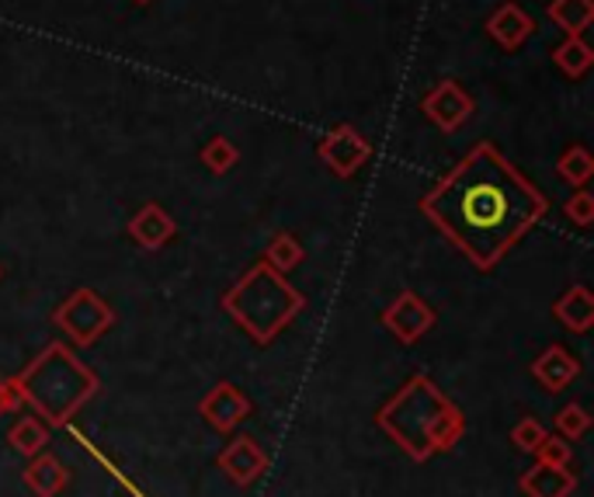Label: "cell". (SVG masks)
Instances as JSON below:
<instances>
[{
    "mask_svg": "<svg viewBox=\"0 0 594 497\" xmlns=\"http://www.w3.org/2000/svg\"><path fill=\"white\" fill-rule=\"evenodd\" d=\"M556 174L566 185L584 188L591 182V174H594V157L587 154V146H581V143L566 146V151L560 154V161H556Z\"/></svg>",
    "mask_w": 594,
    "mask_h": 497,
    "instance_id": "cell-21",
    "label": "cell"
},
{
    "mask_svg": "<svg viewBox=\"0 0 594 497\" xmlns=\"http://www.w3.org/2000/svg\"><path fill=\"white\" fill-rule=\"evenodd\" d=\"M198 161H202L212 174H230V170L240 164V151H237V146H233L227 136H212V139L202 146Z\"/></svg>",
    "mask_w": 594,
    "mask_h": 497,
    "instance_id": "cell-22",
    "label": "cell"
},
{
    "mask_svg": "<svg viewBox=\"0 0 594 497\" xmlns=\"http://www.w3.org/2000/svg\"><path fill=\"white\" fill-rule=\"evenodd\" d=\"M14 386L21 404H32L45 425L60 428L91 401L102 383L63 341H53L21 376H14Z\"/></svg>",
    "mask_w": 594,
    "mask_h": 497,
    "instance_id": "cell-3",
    "label": "cell"
},
{
    "mask_svg": "<svg viewBox=\"0 0 594 497\" xmlns=\"http://www.w3.org/2000/svg\"><path fill=\"white\" fill-rule=\"evenodd\" d=\"M136 4H150V0H136Z\"/></svg>",
    "mask_w": 594,
    "mask_h": 497,
    "instance_id": "cell-28",
    "label": "cell"
},
{
    "mask_svg": "<svg viewBox=\"0 0 594 497\" xmlns=\"http://www.w3.org/2000/svg\"><path fill=\"white\" fill-rule=\"evenodd\" d=\"M420 112H425L441 133H456L473 118L477 102L459 81H438L425 97H420Z\"/></svg>",
    "mask_w": 594,
    "mask_h": 497,
    "instance_id": "cell-7",
    "label": "cell"
},
{
    "mask_svg": "<svg viewBox=\"0 0 594 497\" xmlns=\"http://www.w3.org/2000/svg\"><path fill=\"white\" fill-rule=\"evenodd\" d=\"M383 328L400 341V344H417L420 338H425L435 324H438V313L435 307H428L425 300H420L417 292H400L396 300L379 313Z\"/></svg>",
    "mask_w": 594,
    "mask_h": 497,
    "instance_id": "cell-8",
    "label": "cell"
},
{
    "mask_svg": "<svg viewBox=\"0 0 594 497\" xmlns=\"http://www.w3.org/2000/svg\"><path fill=\"white\" fill-rule=\"evenodd\" d=\"M0 279H4V268H0Z\"/></svg>",
    "mask_w": 594,
    "mask_h": 497,
    "instance_id": "cell-29",
    "label": "cell"
},
{
    "mask_svg": "<svg viewBox=\"0 0 594 497\" xmlns=\"http://www.w3.org/2000/svg\"><path fill=\"white\" fill-rule=\"evenodd\" d=\"M563 216L574 222V227H591L594 222V195L587 188H577L571 198H566V206H563Z\"/></svg>",
    "mask_w": 594,
    "mask_h": 497,
    "instance_id": "cell-25",
    "label": "cell"
},
{
    "mask_svg": "<svg viewBox=\"0 0 594 497\" xmlns=\"http://www.w3.org/2000/svg\"><path fill=\"white\" fill-rule=\"evenodd\" d=\"M18 407H21V393H18V386H14V380H11V383L0 380V414H11V411H18Z\"/></svg>",
    "mask_w": 594,
    "mask_h": 497,
    "instance_id": "cell-27",
    "label": "cell"
},
{
    "mask_svg": "<svg viewBox=\"0 0 594 497\" xmlns=\"http://www.w3.org/2000/svg\"><path fill=\"white\" fill-rule=\"evenodd\" d=\"M316 154L337 178H355L358 167L373 157V143H368L355 126H348V122H341V126L327 130L324 139L316 143Z\"/></svg>",
    "mask_w": 594,
    "mask_h": 497,
    "instance_id": "cell-6",
    "label": "cell"
},
{
    "mask_svg": "<svg viewBox=\"0 0 594 497\" xmlns=\"http://www.w3.org/2000/svg\"><path fill=\"white\" fill-rule=\"evenodd\" d=\"M553 63L560 73H566L571 81L584 77V73L591 70L594 63V53H591V45L584 42V35H566L556 49H553Z\"/></svg>",
    "mask_w": 594,
    "mask_h": 497,
    "instance_id": "cell-18",
    "label": "cell"
},
{
    "mask_svg": "<svg viewBox=\"0 0 594 497\" xmlns=\"http://www.w3.org/2000/svg\"><path fill=\"white\" fill-rule=\"evenodd\" d=\"M376 425L410 459L425 463L435 453L452 449L466 432V417L428 376H410L400 393H393L379 407Z\"/></svg>",
    "mask_w": 594,
    "mask_h": 497,
    "instance_id": "cell-2",
    "label": "cell"
},
{
    "mask_svg": "<svg viewBox=\"0 0 594 497\" xmlns=\"http://www.w3.org/2000/svg\"><path fill=\"white\" fill-rule=\"evenodd\" d=\"M53 324L77 348H87L115 324V313L94 289H77L53 310Z\"/></svg>",
    "mask_w": 594,
    "mask_h": 497,
    "instance_id": "cell-5",
    "label": "cell"
},
{
    "mask_svg": "<svg viewBox=\"0 0 594 497\" xmlns=\"http://www.w3.org/2000/svg\"><path fill=\"white\" fill-rule=\"evenodd\" d=\"M219 469L227 474V480L230 484H237V487H251L264 469H268V456H264V449L261 445L251 438V435H240V438H233L227 449L219 453Z\"/></svg>",
    "mask_w": 594,
    "mask_h": 497,
    "instance_id": "cell-10",
    "label": "cell"
},
{
    "mask_svg": "<svg viewBox=\"0 0 594 497\" xmlns=\"http://www.w3.org/2000/svg\"><path fill=\"white\" fill-rule=\"evenodd\" d=\"M21 477H24V487H29L35 497H56L66 487V480H70L63 463L56 456H45V453L32 456V463L24 466Z\"/></svg>",
    "mask_w": 594,
    "mask_h": 497,
    "instance_id": "cell-16",
    "label": "cell"
},
{
    "mask_svg": "<svg viewBox=\"0 0 594 497\" xmlns=\"http://www.w3.org/2000/svg\"><path fill=\"white\" fill-rule=\"evenodd\" d=\"M535 459L546 463V466H571V442H566L563 435L546 432V438L535 445Z\"/></svg>",
    "mask_w": 594,
    "mask_h": 497,
    "instance_id": "cell-24",
    "label": "cell"
},
{
    "mask_svg": "<svg viewBox=\"0 0 594 497\" xmlns=\"http://www.w3.org/2000/svg\"><path fill=\"white\" fill-rule=\"evenodd\" d=\"M178 234V222L170 219V213L157 203H146L133 219H129V237L143 247V251H160L164 244H170Z\"/></svg>",
    "mask_w": 594,
    "mask_h": 497,
    "instance_id": "cell-13",
    "label": "cell"
},
{
    "mask_svg": "<svg viewBox=\"0 0 594 497\" xmlns=\"http://www.w3.org/2000/svg\"><path fill=\"white\" fill-rule=\"evenodd\" d=\"M525 497H571L577 487V477L566 466H546L535 463L532 469H525L522 480H518Z\"/></svg>",
    "mask_w": 594,
    "mask_h": 497,
    "instance_id": "cell-14",
    "label": "cell"
},
{
    "mask_svg": "<svg viewBox=\"0 0 594 497\" xmlns=\"http://www.w3.org/2000/svg\"><path fill=\"white\" fill-rule=\"evenodd\" d=\"M546 14L566 35H584L594 21V0H550Z\"/></svg>",
    "mask_w": 594,
    "mask_h": 497,
    "instance_id": "cell-17",
    "label": "cell"
},
{
    "mask_svg": "<svg viewBox=\"0 0 594 497\" xmlns=\"http://www.w3.org/2000/svg\"><path fill=\"white\" fill-rule=\"evenodd\" d=\"M553 317L571 334H587L594 328V296L587 292V286L566 289L553 307Z\"/></svg>",
    "mask_w": 594,
    "mask_h": 497,
    "instance_id": "cell-15",
    "label": "cell"
},
{
    "mask_svg": "<svg viewBox=\"0 0 594 497\" xmlns=\"http://www.w3.org/2000/svg\"><path fill=\"white\" fill-rule=\"evenodd\" d=\"M198 414H202L216 432H233L240 421L251 414V396L233 383H216L202 401H198Z\"/></svg>",
    "mask_w": 594,
    "mask_h": 497,
    "instance_id": "cell-9",
    "label": "cell"
},
{
    "mask_svg": "<svg viewBox=\"0 0 594 497\" xmlns=\"http://www.w3.org/2000/svg\"><path fill=\"white\" fill-rule=\"evenodd\" d=\"M303 307H306L303 292L295 289L282 271H275L264 261H258L233 289H227V296H222V310H227L258 344L275 341L292 320L303 313Z\"/></svg>",
    "mask_w": 594,
    "mask_h": 497,
    "instance_id": "cell-4",
    "label": "cell"
},
{
    "mask_svg": "<svg viewBox=\"0 0 594 497\" xmlns=\"http://www.w3.org/2000/svg\"><path fill=\"white\" fill-rule=\"evenodd\" d=\"M546 438V428L539 425V417H522L511 432V442L518 445L522 453H535V445Z\"/></svg>",
    "mask_w": 594,
    "mask_h": 497,
    "instance_id": "cell-26",
    "label": "cell"
},
{
    "mask_svg": "<svg viewBox=\"0 0 594 497\" xmlns=\"http://www.w3.org/2000/svg\"><path fill=\"white\" fill-rule=\"evenodd\" d=\"M8 445H14L21 456L32 459L49 445V425L42 417H21V421H14L11 432H8Z\"/></svg>",
    "mask_w": 594,
    "mask_h": 497,
    "instance_id": "cell-19",
    "label": "cell"
},
{
    "mask_svg": "<svg viewBox=\"0 0 594 497\" xmlns=\"http://www.w3.org/2000/svg\"><path fill=\"white\" fill-rule=\"evenodd\" d=\"M303 258H306L303 244L295 240L289 230H279L275 237L268 240V247H264V265H271L275 271H282V276H289V271L300 265Z\"/></svg>",
    "mask_w": 594,
    "mask_h": 497,
    "instance_id": "cell-20",
    "label": "cell"
},
{
    "mask_svg": "<svg viewBox=\"0 0 594 497\" xmlns=\"http://www.w3.org/2000/svg\"><path fill=\"white\" fill-rule=\"evenodd\" d=\"M553 425H556V435H563L566 442H574V438H584L587 428H591V417L581 404H566L556 411L553 417Z\"/></svg>",
    "mask_w": 594,
    "mask_h": 497,
    "instance_id": "cell-23",
    "label": "cell"
},
{
    "mask_svg": "<svg viewBox=\"0 0 594 497\" xmlns=\"http://www.w3.org/2000/svg\"><path fill=\"white\" fill-rule=\"evenodd\" d=\"M532 376L539 380V386L546 393H563L581 376V362H577L574 352H566L563 344H550L546 352L532 362Z\"/></svg>",
    "mask_w": 594,
    "mask_h": 497,
    "instance_id": "cell-12",
    "label": "cell"
},
{
    "mask_svg": "<svg viewBox=\"0 0 594 497\" xmlns=\"http://www.w3.org/2000/svg\"><path fill=\"white\" fill-rule=\"evenodd\" d=\"M417 209L431 227L456 244L480 271H490L504 255L539 227L550 213V198L542 195L493 143H477L420 195Z\"/></svg>",
    "mask_w": 594,
    "mask_h": 497,
    "instance_id": "cell-1",
    "label": "cell"
},
{
    "mask_svg": "<svg viewBox=\"0 0 594 497\" xmlns=\"http://www.w3.org/2000/svg\"><path fill=\"white\" fill-rule=\"evenodd\" d=\"M532 32H535V21L529 18L522 4H514V0H504V4H498L487 18V35L501 49H508V53L522 49L532 39Z\"/></svg>",
    "mask_w": 594,
    "mask_h": 497,
    "instance_id": "cell-11",
    "label": "cell"
}]
</instances>
